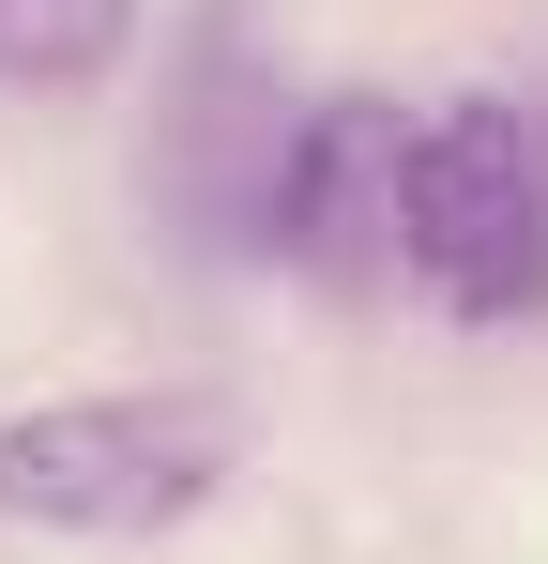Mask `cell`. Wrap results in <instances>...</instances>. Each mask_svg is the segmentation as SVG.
Masks as SVG:
<instances>
[{"instance_id":"obj_1","label":"cell","mask_w":548,"mask_h":564,"mask_svg":"<svg viewBox=\"0 0 548 564\" xmlns=\"http://www.w3.org/2000/svg\"><path fill=\"white\" fill-rule=\"evenodd\" d=\"M396 260L457 321H548V107L457 93L412 122L396 169Z\"/></svg>"},{"instance_id":"obj_2","label":"cell","mask_w":548,"mask_h":564,"mask_svg":"<svg viewBox=\"0 0 548 564\" xmlns=\"http://www.w3.org/2000/svg\"><path fill=\"white\" fill-rule=\"evenodd\" d=\"M244 458L229 397H46L0 427V519L31 534H168Z\"/></svg>"},{"instance_id":"obj_3","label":"cell","mask_w":548,"mask_h":564,"mask_svg":"<svg viewBox=\"0 0 548 564\" xmlns=\"http://www.w3.org/2000/svg\"><path fill=\"white\" fill-rule=\"evenodd\" d=\"M396 169H412V122L381 93L289 107L274 184H260V245L305 260V275H381V260H396Z\"/></svg>"},{"instance_id":"obj_4","label":"cell","mask_w":548,"mask_h":564,"mask_svg":"<svg viewBox=\"0 0 548 564\" xmlns=\"http://www.w3.org/2000/svg\"><path fill=\"white\" fill-rule=\"evenodd\" d=\"M138 46V0H0V93H91Z\"/></svg>"}]
</instances>
